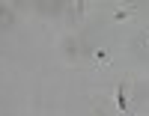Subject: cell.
I'll return each mask as SVG.
<instances>
[{"label": "cell", "instance_id": "1", "mask_svg": "<svg viewBox=\"0 0 149 116\" xmlns=\"http://www.w3.org/2000/svg\"><path fill=\"white\" fill-rule=\"evenodd\" d=\"M6 24H12V12L0 3V27H6Z\"/></svg>", "mask_w": 149, "mask_h": 116}]
</instances>
